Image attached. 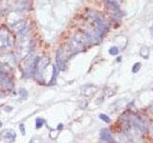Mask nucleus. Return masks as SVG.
Returning a JSON list of instances; mask_svg holds the SVG:
<instances>
[{"mask_svg":"<svg viewBox=\"0 0 153 143\" xmlns=\"http://www.w3.org/2000/svg\"><path fill=\"white\" fill-rule=\"evenodd\" d=\"M140 68H141V63H136L133 67V70H132L133 73H137V72L140 70Z\"/></svg>","mask_w":153,"mask_h":143,"instance_id":"obj_12","label":"nucleus"},{"mask_svg":"<svg viewBox=\"0 0 153 143\" xmlns=\"http://www.w3.org/2000/svg\"><path fill=\"white\" fill-rule=\"evenodd\" d=\"M100 138L107 143H115L111 133H110L107 130H102V132H100Z\"/></svg>","mask_w":153,"mask_h":143,"instance_id":"obj_3","label":"nucleus"},{"mask_svg":"<svg viewBox=\"0 0 153 143\" xmlns=\"http://www.w3.org/2000/svg\"><path fill=\"white\" fill-rule=\"evenodd\" d=\"M19 130L21 131V133H22V136H25V127H24V124H20L19 125Z\"/></svg>","mask_w":153,"mask_h":143,"instance_id":"obj_13","label":"nucleus"},{"mask_svg":"<svg viewBox=\"0 0 153 143\" xmlns=\"http://www.w3.org/2000/svg\"><path fill=\"white\" fill-rule=\"evenodd\" d=\"M2 125H3V124H2V122L0 121V127H2Z\"/></svg>","mask_w":153,"mask_h":143,"instance_id":"obj_15","label":"nucleus"},{"mask_svg":"<svg viewBox=\"0 0 153 143\" xmlns=\"http://www.w3.org/2000/svg\"><path fill=\"white\" fill-rule=\"evenodd\" d=\"M62 127H63V125H62V124H59V126H57V129H56V130H57V131H60L61 129H62Z\"/></svg>","mask_w":153,"mask_h":143,"instance_id":"obj_14","label":"nucleus"},{"mask_svg":"<svg viewBox=\"0 0 153 143\" xmlns=\"http://www.w3.org/2000/svg\"><path fill=\"white\" fill-rule=\"evenodd\" d=\"M19 94H20V97L22 98H26L28 97V93L25 89H20V91H19Z\"/></svg>","mask_w":153,"mask_h":143,"instance_id":"obj_10","label":"nucleus"},{"mask_svg":"<svg viewBox=\"0 0 153 143\" xmlns=\"http://www.w3.org/2000/svg\"><path fill=\"white\" fill-rule=\"evenodd\" d=\"M118 52H119V49H118L117 47H112V48H110V50H109V54H110V55H118Z\"/></svg>","mask_w":153,"mask_h":143,"instance_id":"obj_9","label":"nucleus"},{"mask_svg":"<svg viewBox=\"0 0 153 143\" xmlns=\"http://www.w3.org/2000/svg\"><path fill=\"white\" fill-rule=\"evenodd\" d=\"M1 136L5 138V139H13L16 138V132L11 129H6L1 133Z\"/></svg>","mask_w":153,"mask_h":143,"instance_id":"obj_5","label":"nucleus"},{"mask_svg":"<svg viewBox=\"0 0 153 143\" xmlns=\"http://www.w3.org/2000/svg\"><path fill=\"white\" fill-rule=\"evenodd\" d=\"M61 55L62 52L61 51H57V54H56V68L59 70H61V71H64L65 70V65H64V62L63 60L61 59Z\"/></svg>","mask_w":153,"mask_h":143,"instance_id":"obj_4","label":"nucleus"},{"mask_svg":"<svg viewBox=\"0 0 153 143\" xmlns=\"http://www.w3.org/2000/svg\"><path fill=\"white\" fill-rule=\"evenodd\" d=\"M0 85L6 89H12L13 86L12 79L4 73H0Z\"/></svg>","mask_w":153,"mask_h":143,"instance_id":"obj_2","label":"nucleus"},{"mask_svg":"<svg viewBox=\"0 0 153 143\" xmlns=\"http://www.w3.org/2000/svg\"><path fill=\"white\" fill-rule=\"evenodd\" d=\"M100 118L102 119V120L105 121V122H109L110 121V118L106 116V114H100Z\"/></svg>","mask_w":153,"mask_h":143,"instance_id":"obj_11","label":"nucleus"},{"mask_svg":"<svg viewBox=\"0 0 153 143\" xmlns=\"http://www.w3.org/2000/svg\"><path fill=\"white\" fill-rule=\"evenodd\" d=\"M45 120L43 118H36V129H40L43 125H44Z\"/></svg>","mask_w":153,"mask_h":143,"instance_id":"obj_8","label":"nucleus"},{"mask_svg":"<svg viewBox=\"0 0 153 143\" xmlns=\"http://www.w3.org/2000/svg\"><path fill=\"white\" fill-rule=\"evenodd\" d=\"M57 75H59V72H57V68H56V67H53V75H52V78H51V80H50L49 85H55V84H56Z\"/></svg>","mask_w":153,"mask_h":143,"instance_id":"obj_6","label":"nucleus"},{"mask_svg":"<svg viewBox=\"0 0 153 143\" xmlns=\"http://www.w3.org/2000/svg\"><path fill=\"white\" fill-rule=\"evenodd\" d=\"M49 63H50V61H49V58H48V57H41V58L38 57L37 62H36V70H35V74H33L35 77L38 81L40 79L39 77H42L43 76V72H44V70L46 69V67L48 66Z\"/></svg>","mask_w":153,"mask_h":143,"instance_id":"obj_1","label":"nucleus"},{"mask_svg":"<svg viewBox=\"0 0 153 143\" xmlns=\"http://www.w3.org/2000/svg\"><path fill=\"white\" fill-rule=\"evenodd\" d=\"M140 54L143 58H148V56H149V49L147 47L143 46L140 51Z\"/></svg>","mask_w":153,"mask_h":143,"instance_id":"obj_7","label":"nucleus"}]
</instances>
